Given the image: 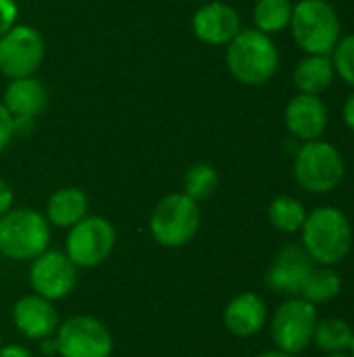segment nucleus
I'll return each instance as SVG.
<instances>
[{"mask_svg": "<svg viewBox=\"0 0 354 357\" xmlns=\"http://www.w3.org/2000/svg\"><path fill=\"white\" fill-rule=\"evenodd\" d=\"M353 238L351 218L334 205L311 209L300 228V245L317 266L342 264L353 249Z\"/></svg>", "mask_w": 354, "mask_h": 357, "instance_id": "f257e3e1", "label": "nucleus"}, {"mask_svg": "<svg viewBox=\"0 0 354 357\" xmlns=\"http://www.w3.org/2000/svg\"><path fill=\"white\" fill-rule=\"evenodd\" d=\"M225 65L236 82L259 88L273 79L280 69V50L271 36L257 27H242L227 44Z\"/></svg>", "mask_w": 354, "mask_h": 357, "instance_id": "f03ea898", "label": "nucleus"}, {"mask_svg": "<svg viewBox=\"0 0 354 357\" xmlns=\"http://www.w3.org/2000/svg\"><path fill=\"white\" fill-rule=\"evenodd\" d=\"M288 29L305 54H332L342 38L340 15L328 0H298Z\"/></svg>", "mask_w": 354, "mask_h": 357, "instance_id": "7ed1b4c3", "label": "nucleus"}, {"mask_svg": "<svg viewBox=\"0 0 354 357\" xmlns=\"http://www.w3.org/2000/svg\"><path fill=\"white\" fill-rule=\"evenodd\" d=\"M292 176L305 192L328 195L342 184L346 176V161L336 144L323 138L309 140L294 153Z\"/></svg>", "mask_w": 354, "mask_h": 357, "instance_id": "20e7f679", "label": "nucleus"}, {"mask_svg": "<svg viewBox=\"0 0 354 357\" xmlns=\"http://www.w3.org/2000/svg\"><path fill=\"white\" fill-rule=\"evenodd\" d=\"M50 243V224L46 215L21 207L0 215V253L8 259L25 261L46 251Z\"/></svg>", "mask_w": 354, "mask_h": 357, "instance_id": "39448f33", "label": "nucleus"}, {"mask_svg": "<svg viewBox=\"0 0 354 357\" xmlns=\"http://www.w3.org/2000/svg\"><path fill=\"white\" fill-rule=\"evenodd\" d=\"M198 228L200 207L184 192L161 199L150 213V234L161 247H184L196 236Z\"/></svg>", "mask_w": 354, "mask_h": 357, "instance_id": "423d86ee", "label": "nucleus"}, {"mask_svg": "<svg viewBox=\"0 0 354 357\" xmlns=\"http://www.w3.org/2000/svg\"><path fill=\"white\" fill-rule=\"evenodd\" d=\"M317 307L303 297H288L271 318V339L284 354L298 356L313 343Z\"/></svg>", "mask_w": 354, "mask_h": 357, "instance_id": "0eeeda50", "label": "nucleus"}, {"mask_svg": "<svg viewBox=\"0 0 354 357\" xmlns=\"http://www.w3.org/2000/svg\"><path fill=\"white\" fill-rule=\"evenodd\" d=\"M115 228L108 220L86 215L69 228L65 253L77 268H96L108 259L115 249Z\"/></svg>", "mask_w": 354, "mask_h": 357, "instance_id": "6e6552de", "label": "nucleus"}, {"mask_svg": "<svg viewBox=\"0 0 354 357\" xmlns=\"http://www.w3.org/2000/svg\"><path fill=\"white\" fill-rule=\"evenodd\" d=\"M56 354L61 357H111L113 337L92 316H73L56 328Z\"/></svg>", "mask_w": 354, "mask_h": 357, "instance_id": "1a4fd4ad", "label": "nucleus"}, {"mask_svg": "<svg viewBox=\"0 0 354 357\" xmlns=\"http://www.w3.org/2000/svg\"><path fill=\"white\" fill-rule=\"evenodd\" d=\"M46 44L31 25H15L0 38V73L8 79L27 77L44 61Z\"/></svg>", "mask_w": 354, "mask_h": 357, "instance_id": "9d476101", "label": "nucleus"}, {"mask_svg": "<svg viewBox=\"0 0 354 357\" xmlns=\"http://www.w3.org/2000/svg\"><path fill=\"white\" fill-rule=\"evenodd\" d=\"M77 266L63 251H44L33 257L29 270V282L35 295L50 301L67 297L77 282Z\"/></svg>", "mask_w": 354, "mask_h": 357, "instance_id": "9b49d317", "label": "nucleus"}, {"mask_svg": "<svg viewBox=\"0 0 354 357\" xmlns=\"http://www.w3.org/2000/svg\"><path fill=\"white\" fill-rule=\"evenodd\" d=\"M284 123L292 138L300 142L323 138L330 126V111L321 96L294 94L284 109Z\"/></svg>", "mask_w": 354, "mask_h": 357, "instance_id": "f8f14e48", "label": "nucleus"}, {"mask_svg": "<svg viewBox=\"0 0 354 357\" xmlns=\"http://www.w3.org/2000/svg\"><path fill=\"white\" fill-rule=\"evenodd\" d=\"M315 268V261L303 245H286L280 249L267 270V287L284 297H298L300 289Z\"/></svg>", "mask_w": 354, "mask_h": 357, "instance_id": "ddd939ff", "label": "nucleus"}, {"mask_svg": "<svg viewBox=\"0 0 354 357\" xmlns=\"http://www.w3.org/2000/svg\"><path fill=\"white\" fill-rule=\"evenodd\" d=\"M242 29L240 13L225 2L213 0L202 4L192 17L194 36L211 46H227Z\"/></svg>", "mask_w": 354, "mask_h": 357, "instance_id": "4468645a", "label": "nucleus"}, {"mask_svg": "<svg viewBox=\"0 0 354 357\" xmlns=\"http://www.w3.org/2000/svg\"><path fill=\"white\" fill-rule=\"evenodd\" d=\"M13 322L27 339H48L58 328V316L50 299L40 295H25L13 307Z\"/></svg>", "mask_w": 354, "mask_h": 357, "instance_id": "2eb2a0df", "label": "nucleus"}, {"mask_svg": "<svg viewBox=\"0 0 354 357\" xmlns=\"http://www.w3.org/2000/svg\"><path fill=\"white\" fill-rule=\"evenodd\" d=\"M46 102H48V90L33 75L10 79L2 100L13 121H33L46 109Z\"/></svg>", "mask_w": 354, "mask_h": 357, "instance_id": "dca6fc26", "label": "nucleus"}, {"mask_svg": "<svg viewBox=\"0 0 354 357\" xmlns=\"http://www.w3.org/2000/svg\"><path fill=\"white\" fill-rule=\"evenodd\" d=\"M225 328L240 339L252 337L267 324V305L255 293H242L234 297L223 312Z\"/></svg>", "mask_w": 354, "mask_h": 357, "instance_id": "f3484780", "label": "nucleus"}, {"mask_svg": "<svg viewBox=\"0 0 354 357\" xmlns=\"http://www.w3.org/2000/svg\"><path fill=\"white\" fill-rule=\"evenodd\" d=\"M294 86L303 94H325L336 79V69L330 54H305L292 73Z\"/></svg>", "mask_w": 354, "mask_h": 357, "instance_id": "a211bd4d", "label": "nucleus"}, {"mask_svg": "<svg viewBox=\"0 0 354 357\" xmlns=\"http://www.w3.org/2000/svg\"><path fill=\"white\" fill-rule=\"evenodd\" d=\"M88 215V197L81 188L67 186L52 192L46 207V220L56 228H71Z\"/></svg>", "mask_w": 354, "mask_h": 357, "instance_id": "6ab92c4d", "label": "nucleus"}, {"mask_svg": "<svg viewBox=\"0 0 354 357\" xmlns=\"http://www.w3.org/2000/svg\"><path fill=\"white\" fill-rule=\"evenodd\" d=\"M340 291H342V276L338 274V270L330 268V266L315 264V268L307 276L298 297H303L305 301H309L317 307V305L334 301L340 295Z\"/></svg>", "mask_w": 354, "mask_h": 357, "instance_id": "aec40b11", "label": "nucleus"}, {"mask_svg": "<svg viewBox=\"0 0 354 357\" xmlns=\"http://www.w3.org/2000/svg\"><path fill=\"white\" fill-rule=\"evenodd\" d=\"M353 326L342 318H323L317 320L313 343L328 356V354H348L353 345Z\"/></svg>", "mask_w": 354, "mask_h": 357, "instance_id": "412c9836", "label": "nucleus"}, {"mask_svg": "<svg viewBox=\"0 0 354 357\" xmlns=\"http://www.w3.org/2000/svg\"><path fill=\"white\" fill-rule=\"evenodd\" d=\"M292 8V0H257L252 8L255 27L267 36H275L290 27Z\"/></svg>", "mask_w": 354, "mask_h": 357, "instance_id": "4be33fe9", "label": "nucleus"}, {"mask_svg": "<svg viewBox=\"0 0 354 357\" xmlns=\"http://www.w3.org/2000/svg\"><path fill=\"white\" fill-rule=\"evenodd\" d=\"M307 207L290 197V195H282V197H275L267 209V215H269V222L275 230L284 232V234H294V232H300L305 220H307Z\"/></svg>", "mask_w": 354, "mask_h": 357, "instance_id": "5701e85b", "label": "nucleus"}, {"mask_svg": "<svg viewBox=\"0 0 354 357\" xmlns=\"http://www.w3.org/2000/svg\"><path fill=\"white\" fill-rule=\"evenodd\" d=\"M219 188V174L211 163H194L184 176V195L200 203L215 195Z\"/></svg>", "mask_w": 354, "mask_h": 357, "instance_id": "b1692460", "label": "nucleus"}, {"mask_svg": "<svg viewBox=\"0 0 354 357\" xmlns=\"http://www.w3.org/2000/svg\"><path fill=\"white\" fill-rule=\"evenodd\" d=\"M330 56L336 69V77H340L354 90V31L342 33L340 42L336 44Z\"/></svg>", "mask_w": 354, "mask_h": 357, "instance_id": "393cba45", "label": "nucleus"}, {"mask_svg": "<svg viewBox=\"0 0 354 357\" xmlns=\"http://www.w3.org/2000/svg\"><path fill=\"white\" fill-rule=\"evenodd\" d=\"M17 2L15 0H0V38L17 25Z\"/></svg>", "mask_w": 354, "mask_h": 357, "instance_id": "a878e982", "label": "nucleus"}, {"mask_svg": "<svg viewBox=\"0 0 354 357\" xmlns=\"http://www.w3.org/2000/svg\"><path fill=\"white\" fill-rule=\"evenodd\" d=\"M13 136H15V121L10 113L4 109V105L0 102V153L8 146Z\"/></svg>", "mask_w": 354, "mask_h": 357, "instance_id": "bb28decb", "label": "nucleus"}, {"mask_svg": "<svg viewBox=\"0 0 354 357\" xmlns=\"http://www.w3.org/2000/svg\"><path fill=\"white\" fill-rule=\"evenodd\" d=\"M342 121L351 132H354V90L346 96V100L342 105Z\"/></svg>", "mask_w": 354, "mask_h": 357, "instance_id": "cd10ccee", "label": "nucleus"}, {"mask_svg": "<svg viewBox=\"0 0 354 357\" xmlns=\"http://www.w3.org/2000/svg\"><path fill=\"white\" fill-rule=\"evenodd\" d=\"M13 188L0 178V215H4L13 207Z\"/></svg>", "mask_w": 354, "mask_h": 357, "instance_id": "c85d7f7f", "label": "nucleus"}, {"mask_svg": "<svg viewBox=\"0 0 354 357\" xmlns=\"http://www.w3.org/2000/svg\"><path fill=\"white\" fill-rule=\"evenodd\" d=\"M0 357H33L21 345H4L0 347Z\"/></svg>", "mask_w": 354, "mask_h": 357, "instance_id": "c756f323", "label": "nucleus"}, {"mask_svg": "<svg viewBox=\"0 0 354 357\" xmlns=\"http://www.w3.org/2000/svg\"><path fill=\"white\" fill-rule=\"evenodd\" d=\"M257 357H296V356H290V354H284V351L275 349V351H265V354H261V356H257Z\"/></svg>", "mask_w": 354, "mask_h": 357, "instance_id": "7c9ffc66", "label": "nucleus"}, {"mask_svg": "<svg viewBox=\"0 0 354 357\" xmlns=\"http://www.w3.org/2000/svg\"><path fill=\"white\" fill-rule=\"evenodd\" d=\"M325 357H351V354H328Z\"/></svg>", "mask_w": 354, "mask_h": 357, "instance_id": "2f4dec72", "label": "nucleus"}, {"mask_svg": "<svg viewBox=\"0 0 354 357\" xmlns=\"http://www.w3.org/2000/svg\"><path fill=\"white\" fill-rule=\"evenodd\" d=\"M348 354H351V357H354V339H353V345H351V351H348Z\"/></svg>", "mask_w": 354, "mask_h": 357, "instance_id": "473e14b6", "label": "nucleus"}, {"mask_svg": "<svg viewBox=\"0 0 354 357\" xmlns=\"http://www.w3.org/2000/svg\"><path fill=\"white\" fill-rule=\"evenodd\" d=\"M0 347H2V345H0Z\"/></svg>", "mask_w": 354, "mask_h": 357, "instance_id": "72a5a7b5", "label": "nucleus"}]
</instances>
